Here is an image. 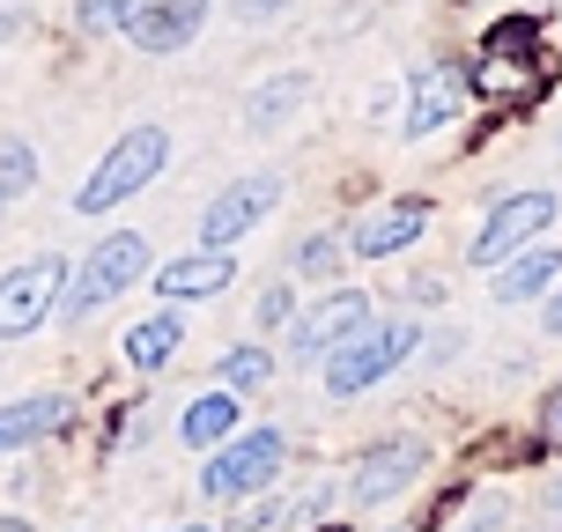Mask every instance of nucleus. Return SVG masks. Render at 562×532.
<instances>
[{"mask_svg":"<svg viewBox=\"0 0 562 532\" xmlns=\"http://www.w3.org/2000/svg\"><path fill=\"white\" fill-rule=\"evenodd\" d=\"M334 259H340V237H304L296 245V274H326Z\"/></svg>","mask_w":562,"mask_h":532,"instance_id":"412c9836","label":"nucleus"},{"mask_svg":"<svg viewBox=\"0 0 562 532\" xmlns=\"http://www.w3.org/2000/svg\"><path fill=\"white\" fill-rule=\"evenodd\" d=\"M229 281H237V259L229 252H186V259H170L164 274H156V296H170V304H200V296H223Z\"/></svg>","mask_w":562,"mask_h":532,"instance_id":"ddd939ff","label":"nucleus"},{"mask_svg":"<svg viewBox=\"0 0 562 532\" xmlns=\"http://www.w3.org/2000/svg\"><path fill=\"white\" fill-rule=\"evenodd\" d=\"M540 437H548V444H555V451H562V393H555V399H548V407H540Z\"/></svg>","mask_w":562,"mask_h":532,"instance_id":"393cba45","label":"nucleus"},{"mask_svg":"<svg viewBox=\"0 0 562 532\" xmlns=\"http://www.w3.org/2000/svg\"><path fill=\"white\" fill-rule=\"evenodd\" d=\"M267 377H274V355L267 348H229L223 355V393H252Z\"/></svg>","mask_w":562,"mask_h":532,"instance_id":"aec40b11","label":"nucleus"},{"mask_svg":"<svg viewBox=\"0 0 562 532\" xmlns=\"http://www.w3.org/2000/svg\"><path fill=\"white\" fill-rule=\"evenodd\" d=\"M126 0H82V30H119Z\"/></svg>","mask_w":562,"mask_h":532,"instance_id":"5701e85b","label":"nucleus"},{"mask_svg":"<svg viewBox=\"0 0 562 532\" xmlns=\"http://www.w3.org/2000/svg\"><path fill=\"white\" fill-rule=\"evenodd\" d=\"M363 326H370V296L363 288H334V296H318V304L289 326V348H296V355H334V348H348Z\"/></svg>","mask_w":562,"mask_h":532,"instance_id":"6e6552de","label":"nucleus"},{"mask_svg":"<svg viewBox=\"0 0 562 532\" xmlns=\"http://www.w3.org/2000/svg\"><path fill=\"white\" fill-rule=\"evenodd\" d=\"M281 459H289V444H281V429H245L237 444H223L207 466H200V496H215V503H237V496H259L267 480L281 474Z\"/></svg>","mask_w":562,"mask_h":532,"instance_id":"20e7f679","label":"nucleus"},{"mask_svg":"<svg viewBox=\"0 0 562 532\" xmlns=\"http://www.w3.org/2000/svg\"><path fill=\"white\" fill-rule=\"evenodd\" d=\"M0 532H30V525H23V518H0Z\"/></svg>","mask_w":562,"mask_h":532,"instance_id":"cd10ccee","label":"nucleus"},{"mask_svg":"<svg viewBox=\"0 0 562 532\" xmlns=\"http://www.w3.org/2000/svg\"><path fill=\"white\" fill-rule=\"evenodd\" d=\"M67 415H75V407H67L59 393H37V399L0 407V451H23V444H37V437H53Z\"/></svg>","mask_w":562,"mask_h":532,"instance_id":"4468645a","label":"nucleus"},{"mask_svg":"<svg viewBox=\"0 0 562 532\" xmlns=\"http://www.w3.org/2000/svg\"><path fill=\"white\" fill-rule=\"evenodd\" d=\"M459 104H467V75L451 67V59H422L415 75H407V134H437V126H451L459 118Z\"/></svg>","mask_w":562,"mask_h":532,"instance_id":"9b49d317","label":"nucleus"},{"mask_svg":"<svg viewBox=\"0 0 562 532\" xmlns=\"http://www.w3.org/2000/svg\"><path fill=\"white\" fill-rule=\"evenodd\" d=\"M59 296H67V267H59V259H23V267H8V274H0V340L37 333V326L59 310Z\"/></svg>","mask_w":562,"mask_h":532,"instance_id":"423d86ee","label":"nucleus"},{"mask_svg":"<svg viewBox=\"0 0 562 532\" xmlns=\"http://www.w3.org/2000/svg\"><path fill=\"white\" fill-rule=\"evenodd\" d=\"M170 532H207V525H170Z\"/></svg>","mask_w":562,"mask_h":532,"instance_id":"c85d7f7f","label":"nucleus"},{"mask_svg":"<svg viewBox=\"0 0 562 532\" xmlns=\"http://www.w3.org/2000/svg\"><path fill=\"white\" fill-rule=\"evenodd\" d=\"M30 185H37V148L15 140V134H0V200L30 193Z\"/></svg>","mask_w":562,"mask_h":532,"instance_id":"6ab92c4d","label":"nucleus"},{"mask_svg":"<svg viewBox=\"0 0 562 532\" xmlns=\"http://www.w3.org/2000/svg\"><path fill=\"white\" fill-rule=\"evenodd\" d=\"M555 274H562V252H548V245L504 259V274H496V304H526V296H540Z\"/></svg>","mask_w":562,"mask_h":532,"instance_id":"f3484780","label":"nucleus"},{"mask_svg":"<svg viewBox=\"0 0 562 532\" xmlns=\"http://www.w3.org/2000/svg\"><path fill=\"white\" fill-rule=\"evenodd\" d=\"M200 23H207V0H126V15H119V30L140 53H186Z\"/></svg>","mask_w":562,"mask_h":532,"instance_id":"9d476101","label":"nucleus"},{"mask_svg":"<svg viewBox=\"0 0 562 532\" xmlns=\"http://www.w3.org/2000/svg\"><path fill=\"white\" fill-rule=\"evenodd\" d=\"M237 421H245L237 393H200L193 407H186V421H178V437H186V444H229Z\"/></svg>","mask_w":562,"mask_h":532,"instance_id":"dca6fc26","label":"nucleus"},{"mask_svg":"<svg viewBox=\"0 0 562 532\" xmlns=\"http://www.w3.org/2000/svg\"><path fill=\"white\" fill-rule=\"evenodd\" d=\"M429 466V451L415 444V437H393V444H378L356 459V480H348V503L370 510V503H393V496H407L415 488V474Z\"/></svg>","mask_w":562,"mask_h":532,"instance_id":"1a4fd4ad","label":"nucleus"},{"mask_svg":"<svg viewBox=\"0 0 562 532\" xmlns=\"http://www.w3.org/2000/svg\"><path fill=\"white\" fill-rule=\"evenodd\" d=\"M140 267H148V237H140V229H112V237H104V245H89V259L75 267V281H67L59 310L82 326L89 310H104L112 296H126V288H134Z\"/></svg>","mask_w":562,"mask_h":532,"instance_id":"7ed1b4c3","label":"nucleus"},{"mask_svg":"<svg viewBox=\"0 0 562 532\" xmlns=\"http://www.w3.org/2000/svg\"><path fill=\"white\" fill-rule=\"evenodd\" d=\"M422 229H429V200H393V207H378L370 223H356V237H348V252H363V259H393L407 252Z\"/></svg>","mask_w":562,"mask_h":532,"instance_id":"f8f14e48","label":"nucleus"},{"mask_svg":"<svg viewBox=\"0 0 562 532\" xmlns=\"http://www.w3.org/2000/svg\"><path fill=\"white\" fill-rule=\"evenodd\" d=\"M178 348H186V326H178V310H156V318H140L134 333H126V363H134V370H164Z\"/></svg>","mask_w":562,"mask_h":532,"instance_id":"a211bd4d","label":"nucleus"},{"mask_svg":"<svg viewBox=\"0 0 562 532\" xmlns=\"http://www.w3.org/2000/svg\"><path fill=\"white\" fill-rule=\"evenodd\" d=\"M289 310H296V296H289V281H274V288L259 296V326H281Z\"/></svg>","mask_w":562,"mask_h":532,"instance_id":"4be33fe9","label":"nucleus"},{"mask_svg":"<svg viewBox=\"0 0 562 532\" xmlns=\"http://www.w3.org/2000/svg\"><path fill=\"white\" fill-rule=\"evenodd\" d=\"M496 525H504V503H481V510H474V525H467V532H496Z\"/></svg>","mask_w":562,"mask_h":532,"instance_id":"a878e982","label":"nucleus"},{"mask_svg":"<svg viewBox=\"0 0 562 532\" xmlns=\"http://www.w3.org/2000/svg\"><path fill=\"white\" fill-rule=\"evenodd\" d=\"M311 97V75H274V82H259L252 97H245V126L252 134H274L281 118H296Z\"/></svg>","mask_w":562,"mask_h":532,"instance_id":"2eb2a0df","label":"nucleus"},{"mask_svg":"<svg viewBox=\"0 0 562 532\" xmlns=\"http://www.w3.org/2000/svg\"><path fill=\"white\" fill-rule=\"evenodd\" d=\"M164 163H170V134L164 126H156V118H148V126H126V134L112 140V156L89 170V185L75 193V207H82V215H104V207H119V200H134Z\"/></svg>","mask_w":562,"mask_h":532,"instance_id":"f257e3e1","label":"nucleus"},{"mask_svg":"<svg viewBox=\"0 0 562 532\" xmlns=\"http://www.w3.org/2000/svg\"><path fill=\"white\" fill-rule=\"evenodd\" d=\"M274 207H281V178H274V170L229 178L223 193L207 200V215H200V252H229V245H237V237H252Z\"/></svg>","mask_w":562,"mask_h":532,"instance_id":"39448f33","label":"nucleus"},{"mask_svg":"<svg viewBox=\"0 0 562 532\" xmlns=\"http://www.w3.org/2000/svg\"><path fill=\"white\" fill-rule=\"evenodd\" d=\"M415 348H422L415 318H370L348 348H334V355H326V393H334V399L370 393V385H378V377H393Z\"/></svg>","mask_w":562,"mask_h":532,"instance_id":"f03ea898","label":"nucleus"},{"mask_svg":"<svg viewBox=\"0 0 562 532\" xmlns=\"http://www.w3.org/2000/svg\"><path fill=\"white\" fill-rule=\"evenodd\" d=\"M326 532H334V525H326Z\"/></svg>","mask_w":562,"mask_h":532,"instance_id":"c756f323","label":"nucleus"},{"mask_svg":"<svg viewBox=\"0 0 562 532\" xmlns=\"http://www.w3.org/2000/svg\"><path fill=\"white\" fill-rule=\"evenodd\" d=\"M548 223H555V193H504L488 207L481 237L467 245V259H474V267H504V259H518Z\"/></svg>","mask_w":562,"mask_h":532,"instance_id":"0eeeda50","label":"nucleus"},{"mask_svg":"<svg viewBox=\"0 0 562 532\" xmlns=\"http://www.w3.org/2000/svg\"><path fill=\"white\" fill-rule=\"evenodd\" d=\"M289 8H296V0H237L245 23H274V15H289Z\"/></svg>","mask_w":562,"mask_h":532,"instance_id":"b1692460","label":"nucleus"},{"mask_svg":"<svg viewBox=\"0 0 562 532\" xmlns=\"http://www.w3.org/2000/svg\"><path fill=\"white\" fill-rule=\"evenodd\" d=\"M548 333H562V296H555V304H548Z\"/></svg>","mask_w":562,"mask_h":532,"instance_id":"bb28decb","label":"nucleus"}]
</instances>
